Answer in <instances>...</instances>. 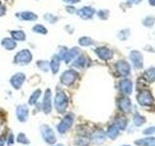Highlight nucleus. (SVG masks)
I'll return each instance as SVG.
<instances>
[{
    "instance_id": "1",
    "label": "nucleus",
    "mask_w": 155,
    "mask_h": 146,
    "mask_svg": "<svg viewBox=\"0 0 155 146\" xmlns=\"http://www.w3.org/2000/svg\"><path fill=\"white\" fill-rule=\"evenodd\" d=\"M69 104V97L63 91L57 92L54 97V106L58 113H64Z\"/></svg>"
},
{
    "instance_id": "2",
    "label": "nucleus",
    "mask_w": 155,
    "mask_h": 146,
    "mask_svg": "<svg viewBox=\"0 0 155 146\" xmlns=\"http://www.w3.org/2000/svg\"><path fill=\"white\" fill-rule=\"evenodd\" d=\"M40 131H41V135L42 138L44 139L46 143L52 145L56 142V135L54 134L53 130L51 128L50 126L48 125H42L40 127Z\"/></svg>"
},
{
    "instance_id": "3",
    "label": "nucleus",
    "mask_w": 155,
    "mask_h": 146,
    "mask_svg": "<svg viewBox=\"0 0 155 146\" xmlns=\"http://www.w3.org/2000/svg\"><path fill=\"white\" fill-rule=\"evenodd\" d=\"M79 78V73L74 69H68L64 71L60 76V83L64 86H72Z\"/></svg>"
},
{
    "instance_id": "4",
    "label": "nucleus",
    "mask_w": 155,
    "mask_h": 146,
    "mask_svg": "<svg viewBox=\"0 0 155 146\" xmlns=\"http://www.w3.org/2000/svg\"><path fill=\"white\" fill-rule=\"evenodd\" d=\"M31 61L32 54L29 50H26V49L19 51L14 58V62L18 65H27L31 62Z\"/></svg>"
},
{
    "instance_id": "5",
    "label": "nucleus",
    "mask_w": 155,
    "mask_h": 146,
    "mask_svg": "<svg viewBox=\"0 0 155 146\" xmlns=\"http://www.w3.org/2000/svg\"><path fill=\"white\" fill-rule=\"evenodd\" d=\"M73 123H74V116L73 114H67L66 116L63 117V119L58 123L57 125V131L60 134H64L66 131L69 130L72 126Z\"/></svg>"
},
{
    "instance_id": "6",
    "label": "nucleus",
    "mask_w": 155,
    "mask_h": 146,
    "mask_svg": "<svg viewBox=\"0 0 155 146\" xmlns=\"http://www.w3.org/2000/svg\"><path fill=\"white\" fill-rule=\"evenodd\" d=\"M139 104L143 106H150L154 103V97L151 95V92L147 90H143L140 92L137 96Z\"/></svg>"
},
{
    "instance_id": "7",
    "label": "nucleus",
    "mask_w": 155,
    "mask_h": 146,
    "mask_svg": "<svg viewBox=\"0 0 155 146\" xmlns=\"http://www.w3.org/2000/svg\"><path fill=\"white\" fill-rule=\"evenodd\" d=\"M52 109V102H51V91L48 89L44 94V99L42 102V110L45 114H50Z\"/></svg>"
},
{
    "instance_id": "8",
    "label": "nucleus",
    "mask_w": 155,
    "mask_h": 146,
    "mask_svg": "<svg viewBox=\"0 0 155 146\" xmlns=\"http://www.w3.org/2000/svg\"><path fill=\"white\" fill-rule=\"evenodd\" d=\"M25 78L26 77H25V74H24V73L18 72V73H16V74H14L11 77L10 83H11V85L14 89L19 90L21 88V86L23 85L24 81H25Z\"/></svg>"
},
{
    "instance_id": "9",
    "label": "nucleus",
    "mask_w": 155,
    "mask_h": 146,
    "mask_svg": "<svg viewBox=\"0 0 155 146\" xmlns=\"http://www.w3.org/2000/svg\"><path fill=\"white\" fill-rule=\"evenodd\" d=\"M16 115H17V118L19 122H21V123L26 122L28 120V116H29L28 106L26 104L18 105L16 110Z\"/></svg>"
},
{
    "instance_id": "10",
    "label": "nucleus",
    "mask_w": 155,
    "mask_h": 146,
    "mask_svg": "<svg viewBox=\"0 0 155 146\" xmlns=\"http://www.w3.org/2000/svg\"><path fill=\"white\" fill-rule=\"evenodd\" d=\"M115 68L118 74L122 77H126L130 74V70H131L130 65H129V63L125 61H119L116 62Z\"/></svg>"
},
{
    "instance_id": "11",
    "label": "nucleus",
    "mask_w": 155,
    "mask_h": 146,
    "mask_svg": "<svg viewBox=\"0 0 155 146\" xmlns=\"http://www.w3.org/2000/svg\"><path fill=\"white\" fill-rule=\"evenodd\" d=\"M95 53H96V55L103 61H109L114 57V52L107 47L97 48V49H95Z\"/></svg>"
},
{
    "instance_id": "12",
    "label": "nucleus",
    "mask_w": 155,
    "mask_h": 146,
    "mask_svg": "<svg viewBox=\"0 0 155 146\" xmlns=\"http://www.w3.org/2000/svg\"><path fill=\"white\" fill-rule=\"evenodd\" d=\"M130 60L136 68H142L143 65V55L139 51H132L130 53Z\"/></svg>"
},
{
    "instance_id": "13",
    "label": "nucleus",
    "mask_w": 155,
    "mask_h": 146,
    "mask_svg": "<svg viewBox=\"0 0 155 146\" xmlns=\"http://www.w3.org/2000/svg\"><path fill=\"white\" fill-rule=\"evenodd\" d=\"M118 108L124 112V113H130L131 110H132V103H131V100L128 99V97H121V99H118L117 102Z\"/></svg>"
},
{
    "instance_id": "14",
    "label": "nucleus",
    "mask_w": 155,
    "mask_h": 146,
    "mask_svg": "<svg viewBox=\"0 0 155 146\" xmlns=\"http://www.w3.org/2000/svg\"><path fill=\"white\" fill-rule=\"evenodd\" d=\"M119 89L121 92L126 96L131 95V92L133 91V83L129 79H123L119 83Z\"/></svg>"
},
{
    "instance_id": "15",
    "label": "nucleus",
    "mask_w": 155,
    "mask_h": 146,
    "mask_svg": "<svg viewBox=\"0 0 155 146\" xmlns=\"http://www.w3.org/2000/svg\"><path fill=\"white\" fill-rule=\"evenodd\" d=\"M77 14H78V16L81 19H88L93 17V15L95 14V10L92 7H84V8L80 9L79 11L77 12Z\"/></svg>"
},
{
    "instance_id": "16",
    "label": "nucleus",
    "mask_w": 155,
    "mask_h": 146,
    "mask_svg": "<svg viewBox=\"0 0 155 146\" xmlns=\"http://www.w3.org/2000/svg\"><path fill=\"white\" fill-rule=\"evenodd\" d=\"M79 55H80V49L78 47H74V48L70 49V50H67L64 57H63V61H64L66 63H70L71 61H73Z\"/></svg>"
},
{
    "instance_id": "17",
    "label": "nucleus",
    "mask_w": 155,
    "mask_h": 146,
    "mask_svg": "<svg viewBox=\"0 0 155 146\" xmlns=\"http://www.w3.org/2000/svg\"><path fill=\"white\" fill-rule=\"evenodd\" d=\"M106 138V134L102 130H98L94 131L91 135V141L94 144H101L105 141Z\"/></svg>"
},
{
    "instance_id": "18",
    "label": "nucleus",
    "mask_w": 155,
    "mask_h": 146,
    "mask_svg": "<svg viewBox=\"0 0 155 146\" xmlns=\"http://www.w3.org/2000/svg\"><path fill=\"white\" fill-rule=\"evenodd\" d=\"M17 18H18L21 21H36L38 19L37 15L34 14L32 12H21V13H18L17 14Z\"/></svg>"
},
{
    "instance_id": "19",
    "label": "nucleus",
    "mask_w": 155,
    "mask_h": 146,
    "mask_svg": "<svg viewBox=\"0 0 155 146\" xmlns=\"http://www.w3.org/2000/svg\"><path fill=\"white\" fill-rule=\"evenodd\" d=\"M119 129L116 127L114 124H113V125H110L109 128H108V130H107V133H106V134H107V136H108L109 138H110V139H115L116 137L118 136V134H119Z\"/></svg>"
},
{
    "instance_id": "20",
    "label": "nucleus",
    "mask_w": 155,
    "mask_h": 146,
    "mask_svg": "<svg viewBox=\"0 0 155 146\" xmlns=\"http://www.w3.org/2000/svg\"><path fill=\"white\" fill-rule=\"evenodd\" d=\"M60 58L58 57L56 55H54L52 57L51 61L50 62V67L51 69V72L53 73V74H56V73L58 72V70H59V67H60Z\"/></svg>"
},
{
    "instance_id": "21",
    "label": "nucleus",
    "mask_w": 155,
    "mask_h": 146,
    "mask_svg": "<svg viewBox=\"0 0 155 146\" xmlns=\"http://www.w3.org/2000/svg\"><path fill=\"white\" fill-rule=\"evenodd\" d=\"M2 46L6 49V50H14L17 47V42L14 40L13 38H4L2 40Z\"/></svg>"
},
{
    "instance_id": "22",
    "label": "nucleus",
    "mask_w": 155,
    "mask_h": 146,
    "mask_svg": "<svg viewBox=\"0 0 155 146\" xmlns=\"http://www.w3.org/2000/svg\"><path fill=\"white\" fill-rule=\"evenodd\" d=\"M135 144L139 146H155V137H147L140 140H136Z\"/></svg>"
},
{
    "instance_id": "23",
    "label": "nucleus",
    "mask_w": 155,
    "mask_h": 146,
    "mask_svg": "<svg viewBox=\"0 0 155 146\" xmlns=\"http://www.w3.org/2000/svg\"><path fill=\"white\" fill-rule=\"evenodd\" d=\"M11 35L15 41H24L26 38L25 33L22 30H13L11 31Z\"/></svg>"
},
{
    "instance_id": "24",
    "label": "nucleus",
    "mask_w": 155,
    "mask_h": 146,
    "mask_svg": "<svg viewBox=\"0 0 155 146\" xmlns=\"http://www.w3.org/2000/svg\"><path fill=\"white\" fill-rule=\"evenodd\" d=\"M74 143L77 146H88L90 143V139L85 135H81L78 138H76Z\"/></svg>"
},
{
    "instance_id": "25",
    "label": "nucleus",
    "mask_w": 155,
    "mask_h": 146,
    "mask_svg": "<svg viewBox=\"0 0 155 146\" xmlns=\"http://www.w3.org/2000/svg\"><path fill=\"white\" fill-rule=\"evenodd\" d=\"M41 90H36V91H34L32 94H31V96H30V97H29V99H28V103L30 104V105H35L36 103H37V101H38V99H39V97L41 96Z\"/></svg>"
},
{
    "instance_id": "26",
    "label": "nucleus",
    "mask_w": 155,
    "mask_h": 146,
    "mask_svg": "<svg viewBox=\"0 0 155 146\" xmlns=\"http://www.w3.org/2000/svg\"><path fill=\"white\" fill-rule=\"evenodd\" d=\"M143 78L148 82H154L155 81V68H149L143 73Z\"/></svg>"
},
{
    "instance_id": "27",
    "label": "nucleus",
    "mask_w": 155,
    "mask_h": 146,
    "mask_svg": "<svg viewBox=\"0 0 155 146\" xmlns=\"http://www.w3.org/2000/svg\"><path fill=\"white\" fill-rule=\"evenodd\" d=\"M119 130H125L126 126H127V120H126L124 117H118L116 118L114 123Z\"/></svg>"
},
{
    "instance_id": "28",
    "label": "nucleus",
    "mask_w": 155,
    "mask_h": 146,
    "mask_svg": "<svg viewBox=\"0 0 155 146\" xmlns=\"http://www.w3.org/2000/svg\"><path fill=\"white\" fill-rule=\"evenodd\" d=\"M86 64V57L84 56H80L77 57V60L74 61V63H73V65H74L75 67H78V68H82L84 67Z\"/></svg>"
},
{
    "instance_id": "29",
    "label": "nucleus",
    "mask_w": 155,
    "mask_h": 146,
    "mask_svg": "<svg viewBox=\"0 0 155 146\" xmlns=\"http://www.w3.org/2000/svg\"><path fill=\"white\" fill-rule=\"evenodd\" d=\"M93 43H94V41L92 40L90 37L84 36V37H81L79 39V44L82 47H88L90 45H93Z\"/></svg>"
},
{
    "instance_id": "30",
    "label": "nucleus",
    "mask_w": 155,
    "mask_h": 146,
    "mask_svg": "<svg viewBox=\"0 0 155 146\" xmlns=\"http://www.w3.org/2000/svg\"><path fill=\"white\" fill-rule=\"evenodd\" d=\"M145 118L143 116H142V115H140L139 113H136L135 114V116H134V124L136 125V126H142L143 124H144L145 123Z\"/></svg>"
},
{
    "instance_id": "31",
    "label": "nucleus",
    "mask_w": 155,
    "mask_h": 146,
    "mask_svg": "<svg viewBox=\"0 0 155 146\" xmlns=\"http://www.w3.org/2000/svg\"><path fill=\"white\" fill-rule=\"evenodd\" d=\"M17 141L18 143H21V144H29V142H30L29 139H28V137L23 133H21V134H18Z\"/></svg>"
},
{
    "instance_id": "32",
    "label": "nucleus",
    "mask_w": 155,
    "mask_h": 146,
    "mask_svg": "<svg viewBox=\"0 0 155 146\" xmlns=\"http://www.w3.org/2000/svg\"><path fill=\"white\" fill-rule=\"evenodd\" d=\"M33 31L35 33H39V34H47V32H48L47 28L44 26H42V24H36V26H34Z\"/></svg>"
},
{
    "instance_id": "33",
    "label": "nucleus",
    "mask_w": 155,
    "mask_h": 146,
    "mask_svg": "<svg viewBox=\"0 0 155 146\" xmlns=\"http://www.w3.org/2000/svg\"><path fill=\"white\" fill-rule=\"evenodd\" d=\"M37 66L40 68L42 71H45V72H47L48 70V68H50V64H48V62L47 61H37Z\"/></svg>"
},
{
    "instance_id": "34",
    "label": "nucleus",
    "mask_w": 155,
    "mask_h": 146,
    "mask_svg": "<svg viewBox=\"0 0 155 146\" xmlns=\"http://www.w3.org/2000/svg\"><path fill=\"white\" fill-rule=\"evenodd\" d=\"M43 18L50 23H55L58 21V18L55 17L54 15H51V14H45Z\"/></svg>"
},
{
    "instance_id": "35",
    "label": "nucleus",
    "mask_w": 155,
    "mask_h": 146,
    "mask_svg": "<svg viewBox=\"0 0 155 146\" xmlns=\"http://www.w3.org/2000/svg\"><path fill=\"white\" fill-rule=\"evenodd\" d=\"M155 23V18L154 17H147L143 19V24L145 26H152L153 23Z\"/></svg>"
},
{
    "instance_id": "36",
    "label": "nucleus",
    "mask_w": 155,
    "mask_h": 146,
    "mask_svg": "<svg viewBox=\"0 0 155 146\" xmlns=\"http://www.w3.org/2000/svg\"><path fill=\"white\" fill-rule=\"evenodd\" d=\"M129 34H130V32H129V30H127V29H126V30H121L118 33V37L120 40H126V39L128 38Z\"/></svg>"
},
{
    "instance_id": "37",
    "label": "nucleus",
    "mask_w": 155,
    "mask_h": 146,
    "mask_svg": "<svg viewBox=\"0 0 155 146\" xmlns=\"http://www.w3.org/2000/svg\"><path fill=\"white\" fill-rule=\"evenodd\" d=\"M109 16V12L106 11V10H101V11L98 12V17L102 19H106Z\"/></svg>"
},
{
    "instance_id": "38",
    "label": "nucleus",
    "mask_w": 155,
    "mask_h": 146,
    "mask_svg": "<svg viewBox=\"0 0 155 146\" xmlns=\"http://www.w3.org/2000/svg\"><path fill=\"white\" fill-rule=\"evenodd\" d=\"M6 143L8 144V146H12L15 143V137L13 134H10L8 138H6Z\"/></svg>"
},
{
    "instance_id": "39",
    "label": "nucleus",
    "mask_w": 155,
    "mask_h": 146,
    "mask_svg": "<svg viewBox=\"0 0 155 146\" xmlns=\"http://www.w3.org/2000/svg\"><path fill=\"white\" fill-rule=\"evenodd\" d=\"M143 134H155V126L154 127H150L148 129H145L143 130Z\"/></svg>"
},
{
    "instance_id": "40",
    "label": "nucleus",
    "mask_w": 155,
    "mask_h": 146,
    "mask_svg": "<svg viewBox=\"0 0 155 146\" xmlns=\"http://www.w3.org/2000/svg\"><path fill=\"white\" fill-rule=\"evenodd\" d=\"M5 14H6V7L2 3H0V17L4 16Z\"/></svg>"
},
{
    "instance_id": "41",
    "label": "nucleus",
    "mask_w": 155,
    "mask_h": 146,
    "mask_svg": "<svg viewBox=\"0 0 155 146\" xmlns=\"http://www.w3.org/2000/svg\"><path fill=\"white\" fill-rule=\"evenodd\" d=\"M5 143H6V136L4 134L0 135V146H4Z\"/></svg>"
},
{
    "instance_id": "42",
    "label": "nucleus",
    "mask_w": 155,
    "mask_h": 146,
    "mask_svg": "<svg viewBox=\"0 0 155 146\" xmlns=\"http://www.w3.org/2000/svg\"><path fill=\"white\" fill-rule=\"evenodd\" d=\"M66 11H67V12H69V13H71V14H74V13L76 12V9H75L74 7H72V6H68V7L66 8Z\"/></svg>"
},
{
    "instance_id": "43",
    "label": "nucleus",
    "mask_w": 155,
    "mask_h": 146,
    "mask_svg": "<svg viewBox=\"0 0 155 146\" xmlns=\"http://www.w3.org/2000/svg\"><path fill=\"white\" fill-rule=\"evenodd\" d=\"M63 1L69 4H75V3H79L80 0H63Z\"/></svg>"
},
{
    "instance_id": "44",
    "label": "nucleus",
    "mask_w": 155,
    "mask_h": 146,
    "mask_svg": "<svg viewBox=\"0 0 155 146\" xmlns=\"http://www.w3.org/2000/svg\"><path fill=\"white\" fill-rule=\"evenodd\" d=\"M127 1L129 2V3H132V4H138V3H140L142 0H127Z\"/></svg>"
},
{
    "instance_id": "45",
    "label": "nucleus",
    "mask_w": 155,
    "mask_h": 146,
    "mask_svg": "<svg viewBox=\"0 0 155 146\" xmlns=\"http://www.w3.org/2000/svg\"><path fill=\"white\" fill-rule=\"evenodd\" d=\"M149 4L152 5V6H155V0H149Z\"/></svg>"
},
{
    "instance_id": "46",
    "label": "nucleus",
    "mask_w": 155,
    "mask_h": 146,
    "mask_svg": "<svg viewBox=\"0 0 155 146\" xmlns=\"http://www.w3.org/2000/svg\"><path fill=\"white\" fill-rule=\"evenodd\" d=\"M125 146H128V145H125Z\"/></svg>"
}]
</instances>
